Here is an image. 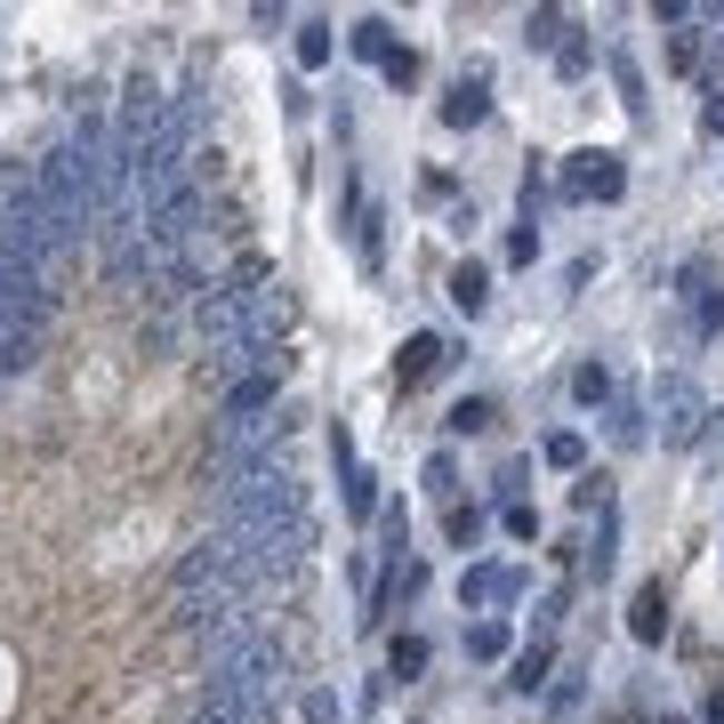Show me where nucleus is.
<instances>
[{
    "instance_id": "f257e3e1",
    "label": "nucleus",
    "mask_w": 724,
    "mask_h": 724,
    "mask_svg": "<svg viewBox=\"0 0 724 724\" xmlns=\"http://www.w3.org/2000/svg\"><path fill=\"white\" fill-rule=\"evenodd\" d=\"M619 186H628V169H619V153L612 146H588V153H572V169H564V201H619Z\"/></svg>"
},
{
    "instance_id": "f03ea898",
    "label": "nucleus",
    "mask_w": 724,
    "mask_h": 724,
    "mask_svg": "<svg viewBox=\"0 0 724 724\" xmlns=\"http://www.w3.org/2000/svg\"><path fill=\"white\" fill-rule=\"evenodd\" d=\"M701 419H708V410H701V387H693V378H661V427H668V443H693Z\"/></svg>"
},
{
    "instance_id": "7ed1b4c3",
    "label": "nucleus",
    "mask_w": 724,
    "mask_h": 724,
    "mask_svg": "<svg viewBox=\"0 0 724 724\" xmlns=\"http://www.w3.org/2000/svg\"><path fill=\"white\" fill-rule=\"evenodd\" d=\"M628 628H636V644H661L668 636V588H661V579H644V588H636Z\"/></svg>"
},
{
    "instance_id": "20e7f679",
    "label": "nucleus",
    "mask_w": 724,
    "mask_h": 724,
    "mask_svg": "<svg viewBox=\"0 0 724 724\" xmlns=\"http://www.w3.org/2000/svg\"><path fill=\"white\" fill-rule=\"evenodd\" d=\"M435 370H443V338H435V330L403 338V355H395V378H403V387H419V378H435Z\"/></svg>"
},
{
    "instance_id": "39448f33",
    "label": "nucleus",
    "mask_w": 724,
    "mask_h": 724,
    "mask_svg": "<svg viewBox=\"0 0 724 724\" xmlns=\"http://www.w3.org/2000/svg\"><path fill=\"white\" fill-rule=\"evenodd\" d=\"M515 588H524V572H507V564H483V572L459 579V596H467V604H507Z\"/></svg>"
},
{
    "instance_id": "423d86ee",
    "label": "nucleus",
    "mask_w": 724,
    "mask_h": 724,
    "mask_svg": "<svg viewBox=\"0 0 724 724\" xmlns=\"http://www.w3.org/2000/svg\"><path fill=\"white\" fill-rule=\"evenodd\" d=\"M452 306L459 315H483V306H492V266H452Z\"/></svg>"
},
{
    "instance_id": "0eeeda50",
    "label": "nucleus",
    "mask_w": 724,
    "mask_h": 724,
    "mask_svg": "<svg viewBox=\"0 0 724 724\" xmlns=\"http://www.w3.org/2000/svg\"><path fill=\"white\" fill-rule=\"evenodd\" d=\"M483 113H492V97H483V73H467L452 97H443V121H452V129H475Z\"/></svg>"
},
{
    "instance_id": "6e6552de",
    "label": "nucleus",
    "mask_w": 724,
    "mask_h": 724,
    "mask_svg": "<svg viewBox=\"0 0 724 724\" xmlns=\"http://www.w3.org/2000/svg\"><path fill=\"white\" fill-rule=\"evenodd\" d=\"M547 661H556V652H547V644H524V652H515V693H539V684H547Z\"/></svg>"
},
{
    "instance_id": "1a4fd4ad",
    "label": "nucleus",
    "mask_w": 724,
    "mask_h": 724,
    "mask_svg": "<svg viewBox=\"0 0 724 724\" xmlns=\"http://www.w3.org/2000/svg\"><path fill=\"white\" fill-rule=\"evenodd\" d=\"M572 395L588 403V410H596V403H612V370H604V363H579V370H572Z\"/></svg>"
},
{
    "instance_id": "9d476101",
    "label": "nucleus",
    "mask_w": 724,
    "mask_h": 724,
    "mask_svg": "<svg viewBox=\"0 0 724 724\" xmlns=\"http://www.w3.org/2000/svg\"><path fill=\"white\" fill-rule=\"evenodd\" d=\"M467 652H475V661H499V652H507V619H475V628H467Z\"/></svg>"
},
{
    "instance_id": "9b49d317",
    "label": "nucleus",
    "mask_w": 724,
    "mask_h": 724,
    "mask_svg": "<svg viewBox=\"0 0 724 724\" xmlns=\"http://www.w3.org/2000/svg\"><path fill=\"white\" fill-rule=\"evenodd\" d=\"M355 57H370V65H387V57H395V41H387V24H378V17L355 24Z\"/></svg>"
},
{
    "instance_id": "f8f14e48",
    "label": "nucleus",
    "mask_w": 724,
    "mask_h": 724,
    "mask_svg": "<svg viewBox=\"0 0 724 724\" xmlns=\"http://www.w3.org/2000/svg\"><path fill=\"white\" fill-rule=\"evenodd\" d=\"M483 427H492V403H483V395L452 403V435H483Z\"/></svg>"
},
{
    "instance_id": "ddd939ff",
    "label": "nucleus",
    "mask_w": 724,
    "mask_h": 724,
    "mask_svg": "<svg viewBox=\"0 0 724 724\" xmlns=\"http://www.w3.org/2000/svg\"><path fill=\"white\" fill-rule=\"evenodd\" d=\"M443 532H452V547H475L483 539V507H452V515H443Z\"/></svg>"
},
{
    "instance_id": "4468645a",
    "label": "nucleus",
    "mask_w": 724,
    "mask_h": 724,
    "mask_svg": "<svg viewBox=\"0 0 724 724\" xmlns=\"http://www.w3.org/2000/svg\"><path fill=\"white\" fill-rule=\"evenodd\" d=\"M579 459H588V443H579L572 427H556V435H547V467H579Z\"/></svg>"
},
{
    "instance_id": "2eb2a0df",
    "label": "nucleus",
    "mask_w": 724,
    "mask_h": 724,
    "mask_svg": "<svg viewBox=\"0 0 724 724\" xmlns=\"http://www.w3.org/2000/svg\"><path fill=\"white\" fill-rule=\"evenodd\" d=\"M298 65H330V24H298Z\"/></svg>"
},
{
    "instance_id": "dca6fc26",
    "label": "nucleus",
    "mask_w": 724,
    "mask_h": 724,
    "mask_svg": "<svg viewBox=\"0 0 724 724\" xmlns=\"http://www.w3.org/2000/svg\"><path fill=\"white\" fill-rule=\"evenodd\" d=\"M427 668V636H395V676H419Z\"/></svg>"
},
{
    "instance_id": "f3484780",
    "label": "nucleus",
    "mask_w": 724,
    "mask_h": 724,
    "mask_svg": "<svg viewBox=\"0 0 724 724\" xmlns=\"http://www.w3.org/2000/svg\"><path fill=\"white\" fill-rule=\"evenodd\" d=\"M378 73H387V81H395V89H410V81H419V57H410V49H395V57H387V65H378Z\"/></svg>"
},
{
    "instance_id": "a211bd4d",
    "label": "nucleus",
    "mask_w": 724,
    "mask_h": 724,
    "mask_svg": "<svg viewBox=\"0 0 724 724\" xmlns=\"http://www.w3.org/2000/svg\"><path fill=\"white\" fill-rule=\"evenodd\" d=\"M507 258L532 266V258H539V226H515V234H507Z\"/></svg>"
},
{
    "instance_id": "6ab92c4d",
    "label": "nucleus",
    "mask_w": 724,
    "mask_h": 724,
    "mask_svg": "<svg viewBox=\"0 0 724 724\" xmlns=\"http://www.w3.org/2000/svg\"><path fill=\"white\" fill-rule=\"evenodd\" d=\"M507 532H515V539H539V507L515 499V507H507Z\"/></svg>"
},
{
    "instance_id": "aec40b11",
    "label": "nucleus",
    "mask_w": 724,
    "mask_h": 724,
    "mask_svg": "<svg viewBox=\"0 0 724 724\" xmlns=\"http://www.w3.org/2000/svg\"><path fill=\"white\" fill-rule=\"evenodd\" d=\"M701 330H724V290H716V298H701Z\"/></svg>"
},
{
    "instance_id": "412c9836",
    "label": "nucleus",
    "mask_w": 724,
    "mask_h": 724,
    "mask_svg": "<svg viewBox=\"0 0 724 724\" xmlns=\"http://www.w3.org/2000/svg\"><path fill=\"white\" fill-rule=\"evenodd\" d=\"M701 129H708V137H724V89L708 97V113H701Z\"/></svg>"
},
{
    "instance_id": "4be33fe9",
    "label": "nucleus",
    "mask_w": 724,
    "mask_h": 724,
    "mask_svg": "<svg viewBox=\"0 0 724 724\" xmlns=\"http://www.w3.org/2000/svg\"><path fill=\"white\" fill-rule=\"evenodd\" d=\"M708 724H724V693H716V701H708Z\"/></svg>"
},
{
    "instance_id": "5701e85b",
    "label": "nucleus",
    "mask_w": 724,
    "mask_h": 724,
    "mask_svg": "<svg viewBox=\"0 0 724 724\" xmlns=\"http://www.w3.org/2000/svg\"><path fill=\"white\" fill-rule=\"evenodd\" d=\"M661 724H684V716H661Z\"/></svg>"
}]
</instances>
